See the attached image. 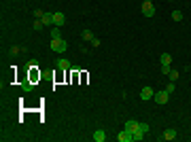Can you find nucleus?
Masks as SVG:
<instances>
[{"label": "nucleus", "mask_w": 191, "mask_h": 142, "mask_svg": "<svg viewBox=\"0 0 191 142\" xmlns=\"http://www.w3.org/2000/svg\"><path fill=\"white\" fill-rule=\"evenodd\" d=\"M40 21L45 25H53V13H45V15L40 17Z\"/></svg>", "instance_id": "12"}, {"label": "nucleus", "mask_w": 191, "mask_h": 142, "mask_svg": "<svg viewBox=\"0 0 191 142\" xmlns=\"http://www.w3.org/2000/svg\"><path fill=\"white\" fill-rule=\"evenodd\" d=\"M68 49V43L64 40V38H51V51H55V53H64Z\"/></svg>", "instance_id": "1"}, {"label": "nucleus", "mask_w": 191, "mask_h": 142, "mask_svg": "<svg viewBox=\"0 0 191 142\" xmlns=\"http://www.w3.org/2000/svg\"><path fill=\"white\" fill-rule=\"evenodd\" d=\"M123 127H125V130H130V131H134V130H138V127H140V123H138V121H134V119H128Z\"/></svg>", "instance_id": "10"}, {"label": "nucleus", "mask_w": 191, "mask_h": 142, "mask_svg": "<svg viewBox=\"0 0 191 142\" xmlns=\"http://www.w3.org/2000/svg\"><path fill=\"white\" fill-rule=\"evenodd\" d=\"M24 91H32V89H34V85H32V81H24Z\"/></svg>", "instance_id": "18"}, {"label": "nucleus", "mask_w": 191, "mask_h": 142, "mask_svg": "<svg viewBox=\"0 0 191 142\" xmlns=\"http://www.w3.org/2000/svg\"><path fill=\"white\" fill-rule=\"evenodd\" d=\"M187 70H189V72H191V66H189V68H187Z\"/></svg>", "instance_id": "26"}, {"label": "nucleus", "mask_w": 191, "mask_h": 142, "mask_svg": "<svg viewBox=\"0 0 191 142\" xmlns=\"http://www.w3.org/2000/svg\"><path fill=\"white\" fill-rule=\"evenodd\" d=\"M32 25H34V30H40V28H43V25H45V24H43L40 19H36V21H34V24H32Z\"/></svg>", "instance_id": "21"}, {"label": "nucleus", "mask_w": 191, "mask_h": 142, "mask_svg": "<svg viewBox=\"0 0 191 142\" xmlns=\"http://www.w3.org/2000/svg\"><path fill=\"white\" fill-rule=\"evenodd\" d=\"M179 74H180L179 70H170V72H168V76H170V81H174V83H176V79H179Z\"/></svg>", "instance_id": "17"}, {"label": "nucleus", "mask_w": 191, "mask_h": 142, "mask_svg": "<svg viewBox=\"0 0 191 142\" xmlns=\"http://www.w3.org/2000/svg\"><path fill=\"white\" fill-rule=\"evenodd\" d=\"M81 38H83L85 43H91V40H94V32H91V30H83V32H81Z\"/></svg>", "instance_id": "13"}, {"label": "nucleus", "mask_w": 191, "mask_h": 142, "mask_svg": "<svg viewBox=\"0 0 191 142\" xmlns=\"http://www.w3.org/2000/svg\"><path fill=\"white\" fill-rule=\"evenodd\" d=\"M170 70H172V66H161V72H164V74H168Z\"/></svg>", "instance_id": "23"}, {"label": "nucleus", "mask_w": 191, "mask_h": 142, "mask_svg": "<svg viewBox=\"0 0 191 142\" xmlns=\"http://www.w3.org/2000/svg\"><path fill=\"white\" fill-rule=\"evenodd\" d=\"M159 64L161 66H172V55L170 53H161L159 55Z\"/></svg>", "instance_id": "8"}, {"label": "nucleus", "mask_w": 191, "mask_h": 142, "mask_svg": "<svg viewBox=\"0 0 191 142\" xmlns=\"http://www.w3.org/2000/svg\"><path fill=\"white\" fill-rule=\"evenodd\" d=\"M147 2H153V0H147Z\"/></svg>", "instance_id": "27"}, {"label": "nucleus", "mask_w": 191, "mask_h": 142, "mask_svg": "<svg viewBox=\"0 0 191 142\" xmlns=\"http://www.w3.org/2000/svg\"><path fill=\"white\" fill-rule=\"evenodd\" d=\"M64 24H66V15H64L62 11L53 13V25H58V28H62Z\"/></svg>", "instance_id": "5"}, {"label": "nucleus", "mask_w": 191, "mask_h": 142, "mask_svg": "<svg viewBox=\"0 0 191 142\" xmlns=\"http://www.w3.org/2000/svg\"><path fill=\"white\" fill-rule=\"evenodd\" d=\"M153 100H155L157 104H168V100H170V94H168L166 89H164V91H155Z\"/></svg>", "instance_id": "3"}, {"label": "nucleus", "mask_w": 191, "mask_h": 142, "mask_svg": "<svg viewBox=\"0 0 191 142\" xmlns=\"http://www.w3.org/2000/svg\"><path fill=\"white\" fill-rule=\"evenodd\" d=\"M94 140H96V142H104V140H106V134H104V130H96V131H94Z\"/></svg>", "instance_id": "11"}, {"label": "nucleus", "mask_w": 191, "mask_h": 142, "mask_svg": "<svg viewBox=\"0 0 191 142\" xmlns=\"http://www.w3.org/2000/svg\"><path fill=\"white\" fill-rule=\"evenodd\" d=\"M117 140H119V142H132V140H134V136H132L130 130L123 127V131H119V136H117Z\"/></svg>", "instance_id": "6"}, {"label": "nucleus", "mask_w": 191, "mask_h": 142, "mask_svg": "<svg viewBox=\"0 0 191 142\" xmlns=\"http://www.w3.org/2000/svg\"><path fill=\"white\" fill-rule=\"evenodd\" d=\"M51 38H62V32H60V28H58V25H53V28H51Z\"/></svg>", "instance_id": "15"}, {"label": "nucleus", "mask_w": 191, "mask_h": 142, "mask_svg": "<svg viewBox=\"0 0 191 142\" xmlns=\"http://www.w3.org/2000/svg\"><path fill=\"white\" fill-rule=\"evenodd\" d=\"M132 136H134V140H136V142H140V140L144 138V131L140 130V127H138V130H134V131H132Z\"/></svg>", "instance_id": "14"}, {"label": "nucleus", "mask_w": 191, "mask_h": 142, "mask_svg": "<svg viewBox=\"0 0 191 142\" xmlns=\"http://www.w3.org/2000/svg\"><path fill=\"white\" fill-rule=\"evenodd\" d=\"M174 89H176V85H174V81H172V83H170V85L166 87V91H168L170 95H172V94H174Z\"/></svg>", "instance_id": "19"}, {"label": "nucleus", "mask_w": 191, "mask_h": 142, "mask_svg": "<svg viewBox=\"0 0 191 142\" xmlns=\"http://www.w3.org/2000/svg\"><path fill=\"white\" fill-rule=\"evenodd\" d=\"M19 51H24V49H19L17 45H13L11 47V55H19Z\"/></svg>", "instance_id": "20"}, {"label": "nucleus", "mask_w": 191, "mask_h": 142, "mask_svg": "<svg viewBox=\"0 0 191 142\" xmlns=\"http://www.w3.org/2000/svg\"><path fill=\"white\" fill-rule=\"evenodd\" d=\"M176 130H166L164 134H161V140H166V142H172V140H176Z\"/></svg>", "instance_id": "7"}, {"label": "nucleus", "mask_w": 191, "mask_h": 142, "mask_svg": "<svg viewBox=\"0 0 191 142\" xmlns=\"http://www.w3.org/2000/svg\"><path fill=\"white\" fill-rule=\"evenodd\" d=\"M153 95H155V89L149 87V85L140 89V100H144V102H147V100H153Z\"/></svg>", "instance_id": "4"}, {"label": "nucleus", "mask_w": 191, "mask_h": 142, "mask_svg": "<svg viewBox=\"0 0 191 142\" xmlns=\"http://www.w3.org/2000/svg\"><path fill=\"white\" fill-rule=\"evenodd\" d=\"M43 15H45V11H34V17H38V19H40Z\"/></svg>", "instance_id": "25"}, {"label": "nucleus", "mask_w": 191, "mask_h": 142, "mask_svg": "<svg viewBox=\"0 0 191 142\" xmlns=\"http://www.w3.org/2000/svg\"><path fill=\"white\" fill-rule=\"evenodd\" d=\"M172 19H174V21H183V13H180L179 9H174V11H172Z\"/></svg>", "instance_id": "16"}, {"label": "nucleus", "mask_w": 191, "mask_h": 142, "mask_svg": "<svg viewBox=\"0 0 191 142\" xmlns=\"http://www.w3.org/2000/svg\"><path fill=\"white\" fill-rule=\"evenodd\" d=\"M140 130H142L144 134H147V131H149V125H147V123H140Z\"/></svg>", "instance_id": "24"}, {"label": "nucleus", "mask_w": 191, "mask_h": 142, "mask_svg": "<svg viewBox=\"0 0 191 142\" xmlns=\"http://www.w3.org/2000/svg\"><path fill=\"white\" fill-rule=\"evenodd\" d=\"M55 68H60V70H68V68H70V62L64 59V57H60L58 62H55Z\"/></svg>", "instance_id": "9"}, {"label": "nucleus", "mask_w": 191, "mask_h": 142, "mask_svg": "<svg viewBox=\"0 0 191 142\" xmlns=\"http://www.w3.org/2000/svg\"><path fill=\"white\" fill-rule=\"evenodd\" d=\"M140 13H142L144 17H155V4H153V2H147V0H144L142 7H140Z\"/></svg>", "instance_id": "2"}, {"label": "nucleus", "mask_w": 191, "mask_h": 142, "mask_svg": "<svg viewBox=\"0 0 191 142\" xmlns=\"http://www.w3.org/2000/svg\"><path fill=\"white\" fill-rule=\"evenodd\" d=\"M100 45H102V40H100V38H96V36H94V40H91V47H100Z\"/></svg>", "instance_id": "22"}]
</instances>
